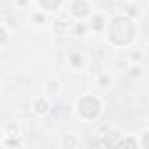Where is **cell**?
Returning <instances> with one entry per match:
<instances>
[{
	"label": "cell",
	"mask_w": 149,
	"mask_h": 149,
	"mask_svg": "<svg viewBox=\"0 0 149 149\" xmlns=\"http://www.w3.org/2000/svg\"><path fill=\"white\" fill-rule=\"evenodd\" d=\"M72 61L76 63V67H79V65H81V56H77V54H74V56H72Z\"/></svg>",
	"instance_id": "6da1fadb"
},
{
	"label": "cell",
	"mask_w": 149,
	"mask_h": 149,
	"mask_svg": "<svg viewBox=\"0 0 149 149\" xmlns=\"http://www.w3.org/2000/svg\"><path fill=\"white\" fill-rule=\"evenodd\" d=\"M4 35H5V33H4V32H2V30H0V42H2V40H4V39H5V37H4Z\"/></svg>",
	"instance_id": "7a4b0ae2"
}]
</instances>
